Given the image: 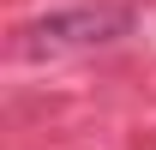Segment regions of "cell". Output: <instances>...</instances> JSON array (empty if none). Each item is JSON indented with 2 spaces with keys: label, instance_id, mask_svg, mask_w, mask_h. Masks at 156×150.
Returning <instances> with one entry per match:
<instances>
[{
  "label": "cell",
  "instance_id": "6da1fadb",
  "mask_svg": "<svg viewBox=\"0 0 156 150\" xmlns=\"http://www.w3.org/2000/svg\"><path fill=\"white\" fill-rule=\"evenodd\" d=\"M132 30V12L120 6H78V12H54V18L30 24V54H60V48H96Z\"/></svg>",
  "mask_w": 156,
  "mask_h": 150
}]
</instances>
